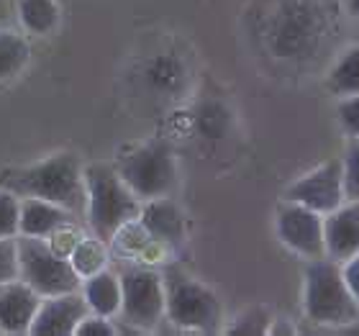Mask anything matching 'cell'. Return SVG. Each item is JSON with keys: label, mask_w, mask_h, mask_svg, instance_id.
<instances>
[{"label": "cell", "mask_w": 359, "mask_h": 336, "mask_svg": "<svg viewBox=\"0 0 359 336\" xmlns=\"http://www.w3.org/2000/svg\"><path fill=\"white\" fill-rule=\"evenodd\" d=\"M69 264L77 272L80 280L95 275L100 269L108 267L111 262V244L97 236H80V241L75 244V249L69 252Z\"/></svg>", "instance_id": "cell-20"}, {"label": "cell", "mask_w": 359, "mask_h": 336, "mask_svg": "<svg viewBox=\"0 0 359 336\" xmlns=\"http://www.w3.org/2000/svg\"><path fill=\"white\" fill-rule=\"evenodd\" d=\"M323 244L326 257L334 262H346L359 252V203L344 201L323 216Z\"/></svg>", "instance_id": "cell-14"}, {"label": "cell", "mask_w": 359, "mask_h": 336, "mask_svg": "<svg viewBox=\"0 0 359 336\" xmlns=\"http://www.w3.org/2000/svg\"><path fill=\"white\" fill-rule=\"evenodd\" d=\"M0 187H8L18 198H44L72 213L85 210L83 162L75 152H54L31 165L8 167L0 172Z\"/></svg>", "instance_id": "cell-2"}, {"label": "cell", "mask_w": 359, "mask_h": 336, "mask_svg": "<svg viewBox=\"0 0 359 336\" xmlns=\"http://www.w3.org/2000/svg\"><path fill=\"white\" fill-rule=\"evenodd\" d=\"M337 116H339L341 128H344V134L349 136V139H359V93L339 98Z\"/></svg>", "instance_id": "cell-24"}, {"label": "cell", "mask_w": 359, "mask_h": 336, "mask_svg": "<svg viewBox=\"0 0 359 336\" xmlns=\"http://www.w3.org/2000/svg\"><path fill=\"white\" fill-rule=\"evenodd\" d=\"M85 180V218L93 236L111 244V239L128 224L139 218L142 201L121 180L116 167L108 162L83 165Z\"/></svg>", "instance_id": "cell-4"}, {"label": "cell", "mask_w": 359, "mask_h": 336, "mask_svg": "<svg viewBox=\"0 0 359 336\" xmlns=\"http://www.w3.org/2000/svg\"><path fill=\"white\" fill-rule=\"evenodd\" d=\"M80 236H83V234L77 231V224H67V226H60L52 236H46V244L60 254V257H69V252L75 249V244L80 241Z\"/></svg>", "instance_id": "cell-26"}, {"label": "cell", "mask_w": 359, "mask_h": 336, "mask_svg": "<svg viewBox=\"0 0 359 336\" xmlns=\"http://www.w3.org/2000/svg\"><path fill=\"white\" fill-rule=\"evenodd\" d=\"M80 293H83L85 303H88L90 314L105 316V318H113L121 311V277L118 272L113 269H100L95 275L85 277L80 283Z\"/></svg>", "instance_id": "cell-16"}, {"label": "cell", "mask_w": 359, "mask_h": 336, "mask_svg": "<svg viewBox=\"0 0 359 336\" xmlns=\"http://www.w3.org/2000/svg\"><path fill=\"white\" fill-rule=\"evenodd\" d=\"M326 88L334 98H346L359 93V41L346 46L326 72Z\"/></svg>", "instance_id": "cell-18"}, {"label": "cell", "mask_w": 359, "mask_h": 336, "mask_svg": "<svg viewBox=\"0 0 359 336\" xmlns=\"http://www.w3.org/2000/svg\"><path fill=\"white\" fill-rule=\"evenodd\" d=\"M18 277V252L15 239H0V283Z\"/></svg>", "instance_id": "cell-27"}, {"label": "cell", "mask_w": 359, "mask_h": 336, "mask_svg": "<svg viewBox=\"0 0 359 336\" xmlns=\"http://www.w3.org/2000/svg\"><path fill=\"white\" fill-rule=\"evenodd\" d=\"M283 198L300 203V206H306V208L316 210L321 216L331 213L337 206L346 201L341 157H331L321 165H316L313 170H308L306 175H300L292 185H287Z\"/></svg>", "instance_id": "cell-10"}, {"label": "cell", "mask_w": 359, "mask_h": 336, "mask_svg": "<svg viewBox=\"0 0 359 336\" xmlns=\"http://www.w3.org/2000/svg\"><path fill=\"white\" fill-rule=\"evenodd\" d=\"M341 272H344V280L349 285V290L354 293V298L359 300V252L352 254L346 262H341Z\"/></svg>", "instance_id": "cell-28"}, {"label": "cell", "mask_w": 359, "mask_h": 336, "mask_svg": "<svg viewBox=\"0 0 359 336\" xmlns=\"http://www.w3.org/2000/svg\"><path fill=\"white\" fill-rule=\"evenodd\" d=\"M121 277V311L123 326L134 331H154L165 321V280L162 269L144 262H126L118 269Z\"/></svg>", "instance_id": "cell-6"}, {"label": "cell", "mask_w": 359, "mask_h": 336, "mask_svg": "<svg viewBox=\"0 0 359 336\" xmlns=\"http://www.w3.org/2000/svg\"><path fill=\"white\" fill-rule=\"evenodd\" d=\"M41 295L21 277L0 283V334L23 336L31 331Z\"/></svg>", "instance_id": "cell-13"}, {"label": "cell", "mask_w": 359, "mask_h": 336, "mask_svg": "<svg viewBox=\"0 0 359 336\" xmlns=\"http://www.w3.org/2000/svg\"><path fill=\"white\" fill-rule=\"evenodd\" d=\"M275 234L285 249L298 254L303 260H321L326 257L323 244V216L300 203L285 201L275 210Z\"/></svg>", "instance_id": "cell-9"}, {"label": "cell", "mask_w": 359, "mask_h": 336, "mask_svg": "<svg viewBox=\"0 0 359 336\" xmlns=\"http://www.w3.org/2000/svg\"><path fill=\"white\" fill-rule=\"evenodd\" d=\"M303 314L316 326L352 329L359 323V300L349 290L341 264L329 257L308 260L303 269Z\"/></svg>", "instance_id": "cell-3"}, {"label": "cell", "mask_w": 359, "mask_h": 336, "mask_svg": "<svg viewBox=\"0 0 359 336\" xmlns=\"http://www.w3.org/2000/svg\"><path fill=\"white\" fill-rule=\"evenodd\" d=\"M31 44L26 34L13 29H0V83H8L29 67Z\"/></svg>", "instance_id": "cell-19"}, {"label": "cell", "mask_w": 359, "mask_h": 336, "mask_svg": "<svg viewBox=\"0 0 359 336\" xmlns=\"http://www.w3.org/2000/svg\"><path fill=\"white\" fill-rule=\"evenodd\" d=\"M272 321L275 318H272V314H269L267 308L255 306L236 316L229 326H224V331L226 334H239V336H264L272 329Z\"/></svg>", "instance_id": "cell-21"}, {"label": "cell", "mask_w": 359, "mask_h": 336, "mask_svg": "<svg viewBox=\"0 0 359 336\" xmlns=\"http://www.w3.org/2000/svg\"><path fill=\"white\" fill-rule=\"evenodd\" d=\"M18 213H21V198L8 187H0V239L18 236Z\"/></svg>", "instance_id": "cell-22"}, {"label": "cell", "mask_w": 359, "mask_h": 336, "mask_svg": "<svg viewBox=\"0 0 359 336\" xmlns=\"http://www.w3.org/2000/svg\"><path fill=\"white\" fill-rule=\"evenodd\" d=\"M77 224V213L62 208L57 203L44 198H21V213H18V234L23 236H52L60 226Z\"/></svg>", "instance_id": "cell-15"}, {"label": "cell", "mask_w": 359, "mask_h": 336, "mask_svg": "<svg viewBox=\"0 0 359 336\" xmlns=\"http://www.w3.org/2000/svg\"><path fill=\"white\" fill-rule=\"evenodd\" d=\"M88 316V303L83 293H62L41 298L39 311L31 323V336H75L77 323Z\"/></svg>", "instance_id": "cell-11"}, {"label": "cell", "mask_w": 359, "mask_h": 336, "mask_svg": "<svg viewBox=\"0 0 359 336\" xmlns=\"http://www.w3.org/2000/svg\"><path fill=\"white\" fill-rule=\"evenodd\" d=\"M18 21L31 36H52L62 26L60 0H18Z\"/></svg>", "instance_id": "cell-17"}, {"label": "cell", "mask_w": 359, "mask_h": 336, "mask_svg": "<svg viewBox=\"0 0 359 336\" xmlns=\"http://www.w3.org/2000/svg\"><path fill=\"white\" fill-rule=\"evenodd\" d=\"M75 336H118V326L113 323V318H105V316L88 311V316L77 323Z\"/></svg>", "instance_id": "cell-25"}, {"label": "cell", "mask_w": 359, "mask_h": 336, "mask_svg": "<svg viewBox=\"0 0 359 336\" xmlns=\"http://www.w3.org/2000/svg\"><path fill=\"white\" fill-rule=\"evenodd\" d=\"M344 8H346V13L349 15L359 18V0H344Z\"/></svg>", "instance_id": "cell-29"}, {"label": "cell", "mask_w": 359, "mask_h": 336, "mask_svg": "<svg viewBox=\"0 0 359 336\" xmlns=\"http://www.w3.org/2000/svg\"><path fill=\"white\" fill-rule=\"evenodd\" d=\"M162 280H165V321L195 334L224 331V303L210 285L201 283L180 264H167L162 269Z\"/></svg>", "instance_id": "cell-5"}, {"label": "cell", "mask_w": 359, "mask_h": 336, "mask_svg": "<svg viewBox=\"0 0 359 336\" xmlns=\"http://www.w3.org/2000/svg\"><path fill=\"white\" fill-rule=\"evenodd\" d=\"M15 252H18V277L29 283L41 298L62 295V293L80 290V277L72 269L67 257H60L46 239L39 236H15Z\"/></svg>", "instance_id": "cell-8"}, {"label": "cell", "mask_w": 359, "mask_h": 336, "mask_svg": "<svg viewBox=\"0 0 359 336\" xmlns=\"http://www.w3.org/2000/svg\"><path fill=\"white\" fill-rule=\"evenodd\" d=\"M113 167L142 203L172 195L180 182L175 152L159 142L139 144L134 149L123 152Z\"/></svg>", "instance_id": "cell-7"}, {"label": "cell", "mask_w": 359, "mask_h": 336, "mask_svg": "<svg viewBox=\"0 0 359 336\" xmlns=\"http://www.w3.org/2000/svg\"><path fill=\"white\" fill-rule=\"evenodd\" d=\"M136 221L144 226V231L149 234L151 239L157 241L167 254H175L185 244V236H187L185 213H182L177 203L172 201V195L154 198V201H144Z\"/></svg>", "instance_id": "cell-12"}, {"label": "cell", "mask_w": 359, "mask_h": 336, "mask_svg": "<svg viewBox=\"0 0 359 336\" xmlns=\"http://www.w3.org/2000/svg\"><path fill=\"white\" fill-rule=\"evenodd\" d=\"M331 34V11L323 0H277L264 23V44L280 62L316 60Z\"/></svg>", "instance_id": "cell-1"}, {"label": "cell", "mask_w": 359, "mask_h": 336, "mask_svg": "<svg viewBox=\"0 0 359 336\" xmlns=\"http://www.w3.org/2000/svg\"><path fill=\"white\" fill-rule=\"evenodd\" d=\"M341 165H344L346 201L359 203V139H349V147H346L344 157H341Z\"/></svg>", "instance_id": "cell-23"}]
</instances>
